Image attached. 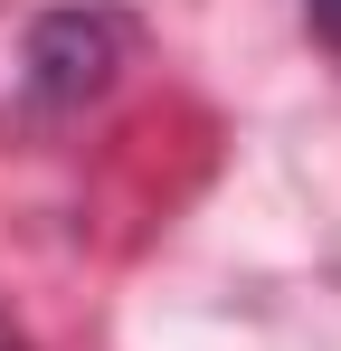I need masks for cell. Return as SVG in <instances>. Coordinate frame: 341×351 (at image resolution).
<instances>
[{
  "label": "cell",
  "mask_w": 341,
  "mask_h": 351,
  "mask_svg": "<svg viewBox=\"0 0 341 351\" xmlns=\"http://www.w3.org/2000/svg\"><path fill=\"white\" fill-rule=\"evenodd\" d=\"M313 10H323V19H341V0H313Z\"/></svg>",
  "instance_id": "obj_1"
}]
</instances>
